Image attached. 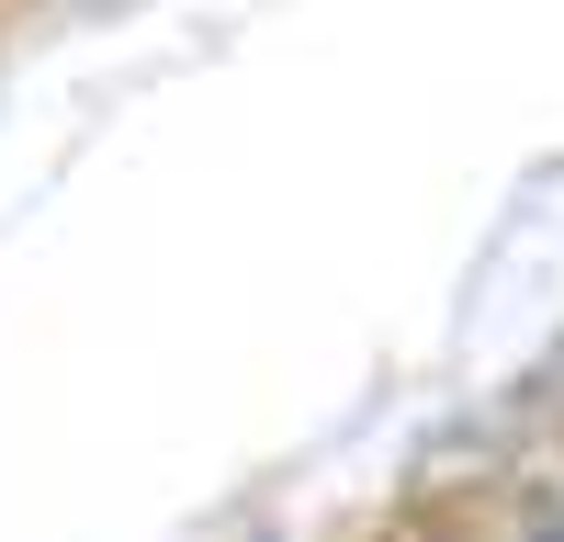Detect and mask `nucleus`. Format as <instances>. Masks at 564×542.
I'll return each mask as SVG.
<instances>
[{
    "instance_id": "1",
    "label": "nucleus",
    "mask_w": 564,
    "mask_h": 542,
    "mask_svg": "<svg viewBox=\"0 0 564 542\" xmlns=\"http://www.w3.org/2000/svg\"><path fill=\"white\" fill-rule=\"evenodd\" d=\"M553 542H564V531H553Z\"/></svg>"
}]
</instances>
